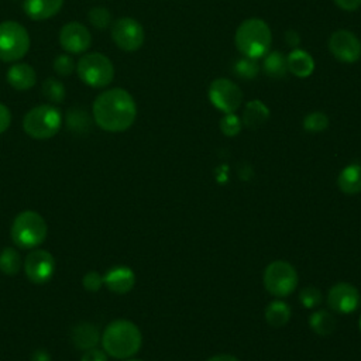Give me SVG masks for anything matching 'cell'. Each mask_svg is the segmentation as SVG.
Listing matches in <instances>:
<instances>
[{
  "mask_svg": "<svg viewBox=\"0 0 361 361\" xmlns=\"http://www.w3.org/2000/svg\"><path fill=\"white\" fill-rule=\"evenodd\" d=\"M7 82L16 90H28L37 82V73L28 63H16L7 71Z\"/></svg>",
  "mask_w": 361,
  "mask_h": 361,
  "instance_id": "obj_17",
  "label": "cell"
},
{
  "mask_svg": "<svg viewBox=\"0 0 361 361\" xmlns=\"http://www.w3.org/2000/svg\"><path fill=\"white\" fill-rule=\"evenodd\" d=\"M322 299H323L322 290L317 289L316 286H306L299 292V300L307 309L317 307L322 303Z\"/></svg>",
  "mask_w": 361,
  "mask_h": 361,
  "instance_id": "obj_30",
  "label": "cell"
},
{
  "mask_svg": "<svg viewBox=\"0 0 361 361\" xmlns=\"http://www.w3.org/2000/svg\"><path fill=\"white\" fill-rule=\"evenodd\" d=\"M135 116V102L133 96L121 87L102 92L93 103V118L96 124L110 133H120L130 128Z\"/></svg>",
  "mask_w": 361,
  "mask_h": 361,
  "instance_id": "obj_1",
  "label": "cell"
},
{
  "mask_svg": "<svg viewBox=\"0 0 361 361\" xmlns=\"http://www.w3.org/2000/svg\"><path fill=\"white\" fill-rule=\"evenodd\" d=\"M286 41H288L292 47H295V45L299 44L300 38H299V35H298L295 31H288V32H286Z\"/></svg>",
  "mask_w": 361,
  "mask_h": 361,
  "instance_id": "obj_38",
  "label": "cell"
},
{
  "mask_svg": "<svg viewBox=\"0 0 361 361\" xmlns=\"http://www.w3.org/2000/svg\"><path fill=\"white\" fill-rule=\"evenodd\" d=\"M47 223L41 214L32 210L21 212L13 221L10 235L20 248H35L47 238Z\"/></svg>",
  "mask_w": 361,
  "mask_h": 361,
  "instance_id": "obj_4",
  "label": "cell"
},
{
  "mask_svg": "<svg viewBox=\"0 0 361 361\" xmlns=\"http://www.w3.org/2000/svg\"><path fill=\"white\" fill-rule=\"evenodd\" d=\"M329 49L341 62L353 63L361 58V41L348 30H337L329 38Z\"/></svg>",
  "mask_w": 361,
  "mask_h": 361,
  "instance_id": "obj_11",
  "label": "cell"
},
{
  "mask_svg": "<svg viewBox=\"0 0 361 361\" xmlns=\"http://www.w3.org/2000/svg\"><path fill=\"white\" fill-rule=\"evenodd\" d=\"M234 72L237 76L244 78V79H252L258 75L259 72V66L257 63L255 59L252 58H241L240 61H237V63L234 65Z\"/></svg>",
  "mask_w": 361,
  "mask_h": 361,
  "instance_id": "obj_28",
  "label": "cell"
},
{
  "mask_svg": "<svg viewBox=\"0 0 361 361\" xmlns=\"http://www.w3.org/2000/svg\"><path fill=\"white\" fill-rule=\"evenodd\" d=\"M72 341L79 350L93 348L99 343V331L90 323H80L72 330Z\"/></svg>",
  "mask_w": 361,
  "mask_h": 361,
  "instance_id": "obj_21",
  "label": "cell"
},
{
  "mask_svg": "<svg viewBox=\"0 0 361 361\" xmlns=\"http://www.w3.org/2000/svg\"><path fill=\"white\" fill-rule=\"evenodd\" d=\"M103 283L114 293H127L135 283V275L131 268L117 265L107 271V274L103 276Z\"/></svg>",
  "mask_w": 361,
  "mask_h": 361,
  "instance_id": "obj_15",
  "label": "cell"
},
{
  "mask_svg": "<svg viewBox=\"0 0 361 361\" xmlns=\"http://www.w3.org/2000/svg\"><path fill=\"white\" fill-rule=\"evenodd\" d=\"M264 286L275 298L290 295L298 286V272L286 261H272L264 271Z\"/></svg>",
  "mask_w": 361,
  "mask_h": 361,
  "instance_id": "obj_8",
  "label": "cell"
},
{
  "mask_svg": "<svg viewBox=\"0 0 361 361\" xmlns=\"http://www.w3.org/2000/svg\"><path fill=\"white\" fill-rule=\"evenodd\" d=\"M62 124L61 111L51 104H41L31 109L24 120V131L35 140H47L54 137Z\"/></svg>",
  "mask_w": 361,
  "mask_h": 361,
  "instance_id": "obj_5",
  "label": "cell"
},
{
  "mask_svg": "<svg viewBox=\"0 0 361 361\" xmlns=\"http://www.w3.org/2000/svg\"><path fill=\"white\" fill-rule=\"evenodd\" d=\"M54 69L56 73L66 76L75 71V62L69 55H58L54 59Z\"/></svg>",
  "mask_w": 361,
  "mask_h": 361,
  "instance_id": "obj_32",
  "label": "cell"
},
{
  "mask_svg": "<svg viewBox=\"0 0 361 361\" xmlns=\"http://www.w3.org/2000/svg\"><path fill=\"white\" fill-rule=\"evenodd\" d=\"M130 361H137V360H130Z\"/></svg>",
  "mask_w": 361,
  "mask_h": 361,
  "instance_id": "obj_40",
  "label": "cell"
},
{
  "mask_svg": "<svg viewBox=\"0 0 361 361\" xmlns=\"http://www.w3.org/2000/svg\"><path fill=\"white\" fill-rule=\"evenodd\" d=\"M265 320L272 327H282L290 320V307L283 300L275 299L265 309Z\"/></svg>",
  "mask_w": 361,
  "mask_h": 361,
  "instance_id": "obj_22",
  "label": "cell"
},
{
  "mask_svg": "<svg viewBox=\"0 0 361 361\" xmlns=\"http://www.w3.org/2000/svg\"><path fill=\"white\" fill-rule=\"evenodd\" d=\"M80 361H107V357H106V353L93 347V348L86 350V353L82 355Z\"/></svg>",
  "mask_w": 361,
  "mask_h": 361,
  "instance_id": "obj_34",
  "label": "cell"
},
{
  "mask_svg": "<svg viewBox=\"0 0 361 361\" xmlns=\"http://www.w3.org/2000/svg\"><path fill=\"white\" fill-rule=\"evenodd\" d=\"M63 4V0H24L23 8L31 20H47L55 16Z\"/></svg>",
  "mask_w": 361,
  "mask_h": 361,
  "instance_id": "obj_16",
  "label": "cell"
},
{
  "mask_svg": "<svg viewBox=\"0 0 361 361\" xmlns=\"http://www.w3.org/2000/svg\"><path fill=\"white\" fill-rule=\"evenodd\" d=\"M360 330H361V317H360Z\"/></svg>",
  "mask_w": 361,
  "mask_h": 361,
  "instance_id": "obj_39",
  "label": "cell"
},
{
  "mask_svg": "<svg viewBox=\"0 0 361 361\" xmlns=\"http://www.w3.org/2000/svg\"><path fill=\"white\" fill-rule=\"evenodd\" d=\"M337 7H340L344 11H354L361 6V0H333Z\"/></svg>",
  "mask_w": 361,
  "mask_h": 361,
  "instance_id": "obj_36",
  "label": "cell"
},
{
  "mask_svg": "<svg viewBox=\"0 0 361 361\" xmlns=\"http://www.w3.org/2000/svg\"><path fill=\"white\" fill-rule=\"evenodd\" d=\"M61 47L69 54L85 52L92 44V35L89 30L76 21L68 23L59 32Z\"/></svg>",
  "mask_w": 361,
  "mask_h": 361,
  "instance_id": "obj_14",
  "label": "cell"
},
{
  "mask_svg": "<svg viewBox=\"0 0 361 361\" xmlns=\"http://www.w3.org/2000/svg\"><path fill=\"white\" fill-rule=\"evenodd\" d=\"M21 268V257L17 250L7 247L0 252V271L6 275H16Z\"/></svg>",
  "mask_w": 361,
  "mask_h": 361,
  "instance_id": "obj_25",
  "label": "cell"
},
{
  "mask_svg": "<svg viewBox=\"0 0 361 361\" xmlns=\"http://www.w3.org/2000/svg\"><path fill=\"white\" fill-rule=\"evenodd\" d=\"M210 103L220 111L234 113L243 102V93L240 87L226 78L214 79L207 90Z\"/></svg>",
  "mask_w": 361,
  "mask_h": 361,
  "instance_id": "obj_9",
  "label": "cell"
},
{
  "mask_svg": "<svg viewBox=\"0 0 361 361\" xmlns=\"http://www.w3.org/2000/svg\"><path fill=\"white\" fill-rule=\"evenodd\" d=\"M87 18L93 27L106 28L110 24L111 16H110L109 10L104 7H93L87 13Z\"/></svg>",
  "mask_w": 361,
  "mask_h": 361,
  "instance_id": "obj_31",
  "label": "cell"
},
{
  "mask_svg": "<svg viewBox=\"0 0 361 361\" xmlns=\"http://www.w3.org/2000/svg\"><path fill=\"white\" fill-rule=\"evenodd\" d=\"M42 94L52 103H61L65 99V87L59 80L48 78L42 83Z\"/></svg>",
  "mask_w": 361,
  "mask_h": 361,
  "instance_id": "obj_26",
  "label": "cell"
},
{
  "mask_svg": "<svg viewBox=\"0 0 361 361\" xmlns=\"http://www.w3.org/2000/svg\"><path fill=\"white\" fill-rule=\"evenodd\" d=\"M142 336L140 329L130 320L111 322L103 331L102 344L104 353L113 358H130L141 348Z\"/></svg>",
  "mask_w": 361,
  "mask_h": 361,
  "instance_id": "obj_2",
  "label": "cell"
},
{
  "mask_svg": "<svg viewBox=\"0 0 361 361\" xmlns=\"http://www.w3.org/2000/svg\"><path fill=\"white\" fill-rule=\"evenodd\" d=\"M243 127L241 118L234 113H226L220 120V130L226 137H235Z\"/></svg>",
  "mask_w": 361,
  "mask_h": 361,
  "instance_id": "obj_29",
  "label": "cell"
},
{
  "mask_svg": "<svg viewBox=\"0 0 361 361\" xmlns=\"http://www.w3.org/2000/svg\"><path fill=\"white\" fill-rule=\"evenodd\" d=\"M309 326L319 336H329L336 330V317L329 310H316L309 317Z\"/></svg>",
  "mask_w": 361,
  "mask_h": 361,
  "instance_id": "obj_23",
  "label": "cell"
},
{
  "mask_svg": "<svg viewBox=\"0 0 361 361\" xmlns=\"http://www.w3.org/2000/svg\"><path fill=\"white\" fill-rule=\"evenodd\" d=\"M103 285V276L97 271H90L83 276V286L89 292H97Z\"/></svg>",
  "mask_w": 361,
  "mask_h": 361,
  "instance_id": "obj_33",
  "label": "cell"
},
{
  "mask_svg": "<svg viewBox=\"0 0 361 361\" xmlns=\"http://www.w3.org/2000/svg\"><path fill=\"white\" fill-rule=\"evenodd\" d=\"M76 71L80 80L92 87H104L110 85L114 78L111 61L100 52H90L80 56L76 63Z\"/></svg>",
  "mask_w": 361,
  "mask_h": 361,
  "instance_id": "obj_6",
  "label": "cell"
},
{
  "mask_svg": "<svg viewBox=\"0 0 361 361\" xmlns=\"http://www.w3.org/2000/svg\"><path fill=\"white\" fill-rule=\"evenodd\" d=\"M24 271L31 282L45 283L55 272V259L49 251L35 250L25 257Z\"/></svg>",
  "mask_w": 361,
  "mask_h": 361,
  "instance_id": "obj_12",
  "label": "cell"
},
{
  "mask_svg": "<svg viewBox=\"0 0 361 361\" xmlns=\"http://www.w3.org/2000/svg\"><path fill=\"white\" fill-rule=\"evenodd\" d=\"M235 47L247 58L265 56L271 48L272 34L268 24L261 18L244 20L235 31Z\"/></svg>",
  "mask_w": 361,
  "mask_h": 361,
  "instance_id": "obj_3",
  "label": "cell"
},
{
  "mask_svg": "<svg viewBox=\"0 0 361 361\" xmlns=\"http://www.w3.org/2000/svg\"><path fill=\"white\" fill-rule=\"evenodd\" d=\"M337 185L345 195H355L361 192V165L350 164L341 169Z\"/></svg>",
  "mask_w": 361,
  "mask_h": 361,
  "instance_id": "obj_20",
  "label": "cell"
},
{
  "mask_svg": "<svg viewBox=\"0 0 361 361\" xmlns=\"http://www.w3.org/2000/svg\"><path fill=\"white\" fill-rule=\"evenodd\" d=\"M268 118H269L268 107L261 100L255 99L245 104L241 121L247 128L255 130V128H259L261 126H264Z\"/></svg>",
  "mask_w": 361,
  "mask_h": 361,
  "instance_id": "obj_19",
  "label": "cell"
},
{
  "mask_svg": "<svg viewBox=\"0 0 361 361\" xmlns=\"http://www.w3.org/2000/svg\"><path fill=\"white\" fill-rule=\"evenodd\" d=\"M329 127V117L322 111L309 113L303 118V128L309 133H320Z\"/></svg>",
  "mask_w": 361,
  "mask_h": 361,
  "instance_id": "obj_27",
  "label": "cell"
},
{
  "mask_svg": "<svg viewBox=\"0 0 361 361\" xmlns=\"http://www.w3.org/2000/svg\"><path fill=\"white\" fill-rule=\"evenodd\" d=\"M207 361H240V360L231 354H216L210 357Z\"/></svg>",
  "mask_w": 361,
  "mask_h": 361,
  "instance_id": "obj_37",
  "label": "cell"
},
{
  "mask_svg": "<svg viewBox=\"0 0 361 361\" xmlns=\"http://www.w3.org/2000/svg\"><path fill=\"white\" fill-rule=\"evenodd\" d=\"M264 72L272 79H282L288 72L286 56L279 51L267 54L264 59Z\"/></svg>",
  "mask_w": 361,
  "mask_h": 361,
  "instance_id": "obj_24",
  "label": "cell"
},
{
  "mask_svg": "<svg viewBox=\"0 0 361 361\" xmlns=\"http://www.w3.org/2000/svg\"><path fill=\"white\" fill-rule=\"evenodd\" d=\"M360 300L358 289L347 282L336 283L327 293V305L330 310L341 314L353 313L360 306Z\"/></svg>",
  "mask_w": 361,
  "mask_h": 361,
  "instance_id": "obj_13",
  "label": "cell"
},
{
  "mask_svg": "<svg viewBox=\"0 0 361 361\" xmlns=\"http://www.w3.org/2000/svg\"><path fill=\"white\" fill-rule=\"evenodd\" d=\"M111 38L120 49L137 51L144 42V28L137 20L123 17L114 21L111 27Z\"/></svg>",
  "mask_w": 361,
  "mask_h": 361,
  "instance_id": "obj_10",
  "label": "cell"
},
{
  "mask_svg": "<svg viewBox=\"0 0 361 361\" xmlns=\"http://www.w3.org/2000/svg\"><path fill=\"white\" fill-rule=\"evenodd\" d=\"M30 48V35L17 21L0 23V59L16 62L21 59Z\"/></svg>",
  "mask_w": 361,
  "mask_h": 361,
  "instance_id": "obj_7",
  "label": "cell"
},
{
  "mask_svg": "<svg viewBox=\"0 0 361 361\" xmlns=\"http://www.w3.org/2000/svg\"><path fill=\"white\" fill-rule=\"evenodd\" d=\"M11 123V113L10 110L0 103V134L4 133Z\"/></svg>",
  "mask_w": 361,
  "mask_h": 361,
  "instance_id": "obj_35",
  "label": "cell"
},
{
  "mask_svg": "<svg viewBox=\"0 0 361 361\" xmlns=\"http://www.w3.org/2000/svg\"><path fill=\"white\" fill-rule=\"evenodd\" d=\"M288 71L298 78H307L314 71V61L312 55L303 49H293L286 56Z\"/></svg>",
  "mask_w": 361,
  "mask_h": 361,
  "instance_id": "obj_18",
  "label": "cell"
}]
</instances>
